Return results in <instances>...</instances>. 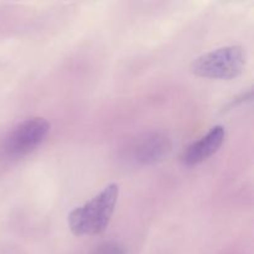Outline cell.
Masks as SVG:
<instances>
[{"label": "cell", "mask_w": 254, "mask_h": 254, "mask_svg": "<svg viewBox=\"0 0 254 254\" xmlns=\"http://www.w3.org/2000/svg\"><path fill=\"white\" fill-rule=\"evenodd\" d=\"M118 196V184L112 183L86 203L73 208L68 215V226L72 233L94 236L106 231L113 216Z\"/></svg>", "instance_id": "6da1fadb"}, {"label": "cell", "mask_w": 254, "mask_h": 254, "mask_svg": "<svg viewBox=\"0 0 254 254\" xmlns=\"http://www.w3.org/2000/svg\"><path fill=\"white\" fill-rule=\"evenodd\" d=\"M246 64V55L241 46H225L201 55L191 64V71L200 77L230 79L240 76Z\"/></svg>", "instance_id": "7a4b0ae2"}, {"label": "cell", "mask_w": 254, "mask_h": 254, "mask_svg": "<svg viewBox=\"0 0 254 254\" xmlns=\"http://www.w3.org/2000/svg\"><path fill=\"white\" fill-rule=\"evenodd\" d=\"M51 126L41 117L30 118L17 124L5 136L2 151L9 158H21L39 148L49 136Z\"/></svg>", "instance_id": "3957f363"}, {"label": "cell", "mask_w": 254, "mask_h": 254, "mask_svg": "<svg viewBox=\"0 0 254 254\" xmlns=\"http://www.w3.org/2000/svg\"><path fill=\"white\" fill-rule=\"evenodd\" d=\"M170 151V139L159 131H150L138 136L131 146L134 160L143 165H153L163 161Z\"/></svg>", "instance_id": "277c9868"}, {"label": "cell", "mask_w": 254, "mask_h": 254, "mask_svg": "<svg viewBox=\"0 0 254 254\" xmlns=\"http://www.w3.org/2000/svg\"><path fill=\"white\" fill-rule=\"evenodd\" d=\"M225 136L226 131L222 126L213 127L206 135H203L202 138L186 148L181 156V160L185 165L189 166L203 163L213 154L217 153L218 149L222 146L223 141H225Z\"/></svg>", "instance_id": "5b68a950"}, {"label": "cell", "mask_w": 254, "mask_h": 254, "mask_svg": "<svg viewBox=\"0 0 254 254\" xmlns=\"http://www.w3.org/2000/svg\"><path fill=\"white\" fill-rule=\"evenodd\" d=\"M92 254H126V251L118 243L107 242L98 246Z\"/></svg>", "instance_id": "8992f818"}]
</instances>
